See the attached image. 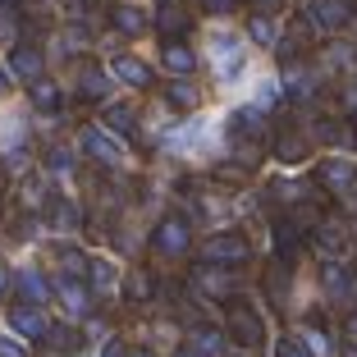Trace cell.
<instances>
[{"instance_id": "6da1fadb", "label": "cell", "mask_w": 357, "mask_h": 357, "mask_svg": "<svg viewBox=\"0 0 357 357\" xmlns=\"http://www.w3.org/2000/svg\"><path fill=\"white\" fill-rule=\"evenodd\" d=\"M225 335H229V344L243 348V353H261V348H266V321H261V312H257L252 303H243V298L225 303Z\"/></svg>"}, {"instance_id": "7a4b0ae2", "label": "cell", "mask_w": 357, "mask_h": 357, "mask_svg": "<svg viewBox=\"0 0 357 357\" xmlns=\"http://www.w3.org/2000/svg\"><path fill=\"white\" fill-rule=\"evenodd\" d=\"M234 275L225 271V266H211V261H202V266H192V289H197L202 298H215V303H234L238 298V289H234Z\"/></svg>"}, {"instance_id": "3957f363", "label": "cell", "mask_w": 357, "mask_h": 357, "mask_svg": "<svg viewBox=\"0 0 357 357\" xmlns=\"http://www.w3.org/2000/svg\"><path fill=\"white\" fill-rule=\"evenodd\" d=\"M151 248H156L160 257H183L192 248V225L183 220V215H165V220L151 229Z\"/></svg>"}, {"instance_id": "277c9868", "label": "cell", "mask_w": 357, "mask_h": 357, "mask_svg": "<svg viewBox=\"0 0 357 357\" xmlns=\"http://www.w3.org/2000/svg\"><path fill=\"white\" fill-rule=\"evenodd\" d=\"M206 261L211 266H243V261H252V243L243 234H215L206 243Z\"/></svg>"}, {"instance_id": "5b68a950", "label": "cell", "mask_w": 357, "mask_h": 357, "mask_svg": "<svg viewBox=\"0 0 357 357\" xmlns=\"http://www.w3.org/2000/svg\"><path fill=\"white\" fill-rule=\"evenodd\" d=\"M316 178H321L330 192L348 197V192L357 188V165H353V160H344V156H326L321 165H316Z\"/></svg>"}, {"instance_id": "8992f818", "label": "cell", "mask_w": 357, "mask_h": 357, "mask_svg": "<svg viewBox=\"0 0 357 357\" xmlns=\"http://www.w3.org/2000/svg\"><path fill=\"white\" fill-rule=\"evenodd\" d=\"M348 19H353L348 0H312V5H307V23H312V28H321V32L348 28Z\"/></svg>"}, {"instance_id": "52a82bcc", "label": "cell", "mask_w": 357, "mask_h": 357, "mask_svg": "<svg viewBox=\"0 0 357 357\" xmlns=\"http://www.w3.org/2000/svg\"><path fill=\"white\" fill-rule=\"evenodd\" d=\"M10 326L19 330L23 339H37V344H42L46 330H51V321L42 316V307H32V303H14V307H10Z\"/></svg>"}, {"instance_id": "ba28073f", "label": "cell", "mask_w": 357, "mask_h": 357, "mask_svg": "<svg viewBox=\"0 0 357 357\" xmlns=\"http://www.w3.org/2000/svg\"><path fill=\"white\" fill-rule=\"evenodd\" d=\"M307 238H312V243H316V252H326L330 261H339V257L348 252V229H344L339 220H321L312 234H307Z\"/></svg>"}, {"instance_id": "9c48e42d", "label": "cell", "mask_w": 357, "mask_h": 357, "mask_svg": "<svg viewBox=\"0 0 357 357\" xmlns=\"http://www.w3.org/2000/svg\"><path fill=\"white\" fill-rule=\"evenodd\" d=\"M10 78H19V83H37V78H42V51H37V46H14Z\"/></svg>"}, {"instance_id": "30bf717a", "label": "cell", "mask_w": 357, "mask_h": 357, "mask_svg": "<svg viewBox=\"0 0 357 357\" xmlns=\"http://www.w3.org/2000/svg\"><path fill=\"white\" fill-rule=\"evenodd\" d=\"M303 243H307V225L298 220V215H284V220H275V248H280V257H294Z\"/></svg>"}, {"instance_id": "8fae6325", "label": "cell", "mask_w": 357, "mask_h": 357, "mask_svg": "<svg viewBox=\"0 0 357 357\" xmlns=\"http://www.w3.org/2000/svg\"><path fill=\"white\" fill-rule=\"evenodd\" d=\"M110 28L124 32V37H137V32H147V14L137 10V5H110Z\"/></svg>"}, {"instance_id": "7c38bea8", "label": "cell", "mask_w": 357, "mask_h": 357, "mask_svg": "<svg viewBox=\"0 0 357 357\" xmlns=\"http://www.w3.org/2000/svg\"><path fill=\"white\" fill-rule=\"evenodd\" d=\"M83 151L92 160H105V165H119V160H124V151H119L115 142L101 133V128H87V133H83Z\"/></svg>"}, {"instance_id": "4fadbf2b", "label": "cell", "mask_w": 357, "mask_h": 357, "mask_svg": "<svg viewBox=\"0 0 357 357\" xmlns=\"http://www.w3.org/2000/svg\"><path fill=\"white\" fill-rule=\"evenodd\" d=\"M284 92L294 96V101H312V92H316V83L303 74V64H298V60L284 64Z\"/></svg>"}, {"instance_id": "5bb4252c", "label": "cell", "mask_w": 357, "mask_h": 357, "mask_svg": "<svg viewBox=\"0 0 357 357\" xmlns=\"http://www.w3.org/2000/svg\"><path fill=\"white\" fill-rule=\"evenodd\" d=\"M151 294H156V280H151L147 266H137V271L124 275V298H128V303H147Z\"/></svg>"}, {"instance_id": "9a60e30c", "label": "cell", "mask_w": 357, "mask_h": 357, "mask_svg": "<svg viewBox=\"0 0 357 357\" xmlns=\"http://www.w3.org/2000/svg\"><path fill=\"white\" fill-rule=\"evenodd\" d=\"M19 303H32V307H42L46 298H51V289H46V280H42V271H23L19 280Z\"/></svg>"}, {"instance_id": "2e32d148", "label": "cell", "mask_w": 357, "mask_h": 357, "mask_svg": "<svg viewBox=\"0 0 357 357\" xmlns=\"http://www.w3.org/2000/svg\"><path fill=\"white\" fill-rule=\"evenodd\" d=\"M115 74L124 78V83H133V87H151V64L137 60V55H119V60H115Z\"/></svg>"}, {"instance_id": "e0dca14e", "label": "cell", "mask_w": 357, "mask_h": 357, "mask_svg": "<svg viewBox=\"0 0 357 357\" xmlns=\"http://www.w3.org/2000/svg\"><path fill=\"white\" fill-rule=\"evenodd\" d=\"M101 124H105V128H115V133H133V128H137V105H128V101L105 105Z\"/></svg>"}, {"instance_id": "ac0fdd59", "label": "cell", "mask_w": 357, "mask_h": 357, "mask_svg": "<svg viewBox=\"0 0 357 357\" xmlns=\"http://www.w3.org/2000/svg\"><path fill=\"white\" fill-rule=\"evenodd\" d=\"M165 69L183 78V74H192V69H197V60H192V51L183 42H165Z\"/></svg>"}, {"instance_id": "d6986e66", "label": "cell", "mask_w": 357, "mask_h": 357, "mask_svg": "<svg viewBox=\"0 0 357 357\" xmlns=\"http://www.w3.org/2000/svg\"><path fill=\"white\" fill-rule=\"evenodd\" d=\"M321 275H326L330 298H348V294H353V275H348L339 261H326V271H321Z\"/></svg>"}, {"instance_id": "ffe728a7", "label": "cell", "mask_w": 357, "mask_h": 357, "mask_svg": "<svg viewBox=\"0 0 357 357\" xmlns=\"http://www.w3.org/2000/svg\"><path fill=\"white\" fill-rule=\"evenodd\" d=\"M160 96H165V105H169V110H178V115H188L192 105H197V92H192L188 83H169Z\"/></svg>"}, {"instance_id": "44dd1931", "label": "cell", "mask_w": 357, "mask_h": 357, "mask_svg": "<svg viewBox=\"0 0 357 357\" xmlns=\"http://www.w3.org/2000/svg\"><path fill=\"white\" fill-rule=\"evenodd\" d=\"M42 344L60 348V353H74V348L83 344V335H78L74 326H51V330H46V339H42Z\"/></svg>"}, {"instance_id": "7402d4cb", "label": "cell", "mask_w": 357, "mask_h": 357, "mask_svg": "<svg viewBox=\"0 0 357 357\" xmlns=\"http://www.w3.org/2000/svg\"><path fill=\"white\" fill-rule=\"evenodd\" d=\"M78 87H83L87 101H101V96H105V74H101V64H83V78H78Z\"/></svg>"}, {"instance_id": "603a6c76", "label": "cell", "mask_w": 357, "mask_h": 357, "mask_svg": "<svg viewBox=\"0 0 357 357\" xmlns=\"http://www.w3.org/2000/svg\"><path fill=\"white\" fill-rule=\"evenodd\" d=\"M28 96H32V105H37V110H55V105H60V87L46 83V78H37Z\"/></svg>"}, {"instance_id": "cb8c5ba5", "label": "cell", "mask_w": 357, "mask_h": 357, "mask_svg": "<svg viewBox=\"0 0 357 357\" xmlns=\"http://www.w3.org/2000/svg\"><path fill=\"white\" fill-rule=\"evenodd\" d=\"M192 348H197L202 357H220L225 353V335H215V330H192Z\"/></svg>"}, {"instance_id": "d4e9b609", "label": "cell", "mask_w": 357, "mask_h": 357, "mask_svg": "<svg viewBox=\"0 0 357 357\" xmlns=\"http://www.w3.org/2000/svg\"><path fill=\"white\" fill-rule=\"evenodd\" d=\"M307 156V142H298L294 133L289 137H280V142H275V160H284V165H298V160Z\"/></svg>"}, {"instance_id": "484cf974", "label": "cell", "mask_w": 357, "mask_h": 357, "mask_svg": "<svg viewBox=\"0 0 357 357\" xmlns=\"http://www.w3.org/2000/svg\"><path fill=\"white\" fill-rule=\"evenodd\" d=\"M248 37H252L257 46H275V23H271V14H252V23H248Z\"/></svg>"}, {"instance_id": "4316f807", "label": "cell", "mask_w": 357, "mask_h": 357, "mask_svg": "<svg viewBox=\"0 0 357 357\" xmlns=\"http://www.w3.org/2000/svg\"><path fill=\"white\" fill-rule=\"evenodd\" d=\"M51 225L55 229H78V206L74 202H51Z\"/></svg>"}, {"instance_id": "83f0119b", "label": "cell", "mask_w": 357, "mask_h": 357, "mask_svg": "<svg viewBox=\"0 0 357 357\" xmlns=\"http://www.w3.org/2000/svg\"><path fill=\"white\" fill-rule=\"evenodd\" d=\"M160 32H165L169 42L183 37V32H188V14H183V10H165V14H160Z\"/></svg>"}, {"instance_id": "f1b7e54d", "label": "cell", "mask_w": 357, "mask_h": 357, "mask_svg": "<svg viewBox=\"0 0 357 357\" xmlns=\"http://www.w3.org/2000/svg\"><path fill=\"white\" fill-rule=\"evenodd\" d=\"M321 142H330V147H339V142H353V128H344V124H335V119H321Z\"/></svg>"}, {"instance_id": "f546056e", "label": "cell", "mask_w": 357, "mask_h": 357, "mask_svg": "<svg viewBox=\"0 0 357 357\" xmlns=\"http://www.w3.org/2000/svg\"><path fill=\"white\" fill-rule=\"evenodd\" d=\"M275 357H312V348H307L303 339H294V335H284L280 344H275Z\"/></svg>"}, {"instance_id": "4dcf8cb0", "label": "cell", "mask_w": 357, "mask_h": 357, "mask_svg": "<svg viewBox=\"0 0 357 357\" xmlns=\"http://www.w3.org/2000/svg\"><path fill=\"white\" fill-rule=\"evenodd\" d=\"M60 303L69 307V312H83V307H87V294L78 289V284H64V289H60Z\"/></svg>"}, {"instance_id": "1f68e13d", "label": "cell", "mask_w": 357, "mask_h": 357, "mask_svg": "<svg viewBox=\"0 0 357 357\" xmlns=\"http://www.w3.org/2000/svg\"><path fill=\"white\" fill-rule=\"evenodd\" d=\"M87 275L96 280V289H105V284L115 280V266H110V261H96V266H87Z\"/></svg>"}, {"instance_id": "d6a6232c", "label": "cell", "mask_w": 357, "mask_h": 357, "mask_svg": "<svg viewBox=\"0 0 357 357\" xmlns=\"http://www.w3.org/2000/svg\"><path fill=\"white\" fill-rule=\"evenodd\" d=\"M238 5H243V0H202V10H206V14H234Z\"/></svg>"}, {"instance_id": "836d02e7", "label": "cell", "mask_w": 357, "mask_h": 357, "mask_svg": "<svg viewBox=\"0 0 357 357\" xmlns=\"http://www.w3.org/2000/svg\"><path fill=\"white\" fill-rule=\"evenodd\" d=\"M60 266H69V271H87V261H83V257H78V252H64V248H60Z\"/></svg>"}, {"instance_id": "e575fe53", "label": "cell", "mask_w": 357, "mask_h": 357, "mask_svg": "<svg viewBox=\"0 0 357 357\" xmlns=\"http://www.w3.org/2000/svg\"><path fill=\"white\" fill-rule=\"evenodd\" d=\"M271 105H275V87H271V83H266V87H261V92H257V110H271Z\"/></svg>"}, {"instance_id": "d590c367", "label": "cell", "mask_w": 357, "mask_h": 357, "mask_svg": "<svg viewBox=\"0 0 357 357\" xmlns=\"http://www.w3.org/2000/svg\"><path fill=\"white\" fill-rule=\"evenodd\" d=\"M46 165H51V169H64V165H69V151H60V147H55L51 156H46Z\"/></svg>"}, {"instance_id": "8d00e7d4", "label": "cell", "mask_w": 357, "mask_h": 357, "mask_svg": "<svg viewBox=\"0 0 357 357\" xmlns=\"http://www.w3.org/2000/svg\"><path fill=\"white\" fill-rule=\"evenodd\" d=\"M10 284H14V275H10V266H5V261H0V298H5V294H10Z\"/></svg>"}, {"instance_id": "74e56055", "label": "cell", "mask_w": 357, "mask_h": 357, "mask_svg": "<svg viewBox=\"0 0 357 357\" xmlns=\"http://www.w3.org/2000/svg\"><path fill=\"white\" fill-rule=\"evenodd\" d=\"M0 357H23V348L10 344V339H0Z\"/></svg>"}, {"instance_id": "f35d334b", "label": "cell", "mask_w": 357, "mask_h": 357, "mask_svg": "<svg viewBox=\"0 0 357 357\" xmlns=\"http://www.w3.org/2000/svg\"><path fill=\"white\" fill-rule=\"evenodd\" d=\"M174 357H202V353H197L192 344H183V348H174Z\"/></svg>"}, {"instance_id": "ab89813d", "label": "cell", "mask_w": 357, "mask_h": 357, "mask_svg": "<svg viewBox=\"0 0 357 357\" xmlns=\"http://www.w3.org/2000/svg\"><path fill=\"white\" fill-rule=\"evenodd\" d=\"M101 357H124V344H110V348H105Z\"/></svg>"}, {"instance_id": "60d3db41", "label": "cell", "mask_w": 357, "mask_h": 357, "mask_svg": "<svg viewBox=\"0 0 357 357\" xmlns=\"http://www.w3.org/2000/svg\"><path fill=\"white\" fill-rule=\"evenodd\" d=\"M5 87H10V74H5V69H0V92H5Z\"/></svg>"}, {"instance_id": "b9f144b4", "label": "cell", "mask_w": 357, "mask_h": 357, "mask_svg": "<svg viewBox=\"0 0 357 357\" xmlns=\"http://www.w3.org/2000/svg\"><path fill=\"white\" fill-rule=\"evenodd\" d=\"M257 5H261V10H275V5H280V0H257Z\"/></svg>"}, {"instance_id": "7bdbcfd3", "label": "cell", "mask_w": 357, "mask_h": 357, "mask_svg": "<svg viewBox=\"0 0 357 357\" xmlns=\"http://www.w3.org/2000/svg\"><path fill=\"white\" fill-rule=\"evenodd\" d=\"M124 357H151V353H124Z\"/></svg>"}, {"instance_id": "ee69618b", "label": "cell", "mask_w": 357, "mask_h": 357, "mask_svg": "<svg viewBox=\"0 0 357 357\" xmlns=\"http://www.w3.org/2000/svg\"><path fill=\"white\" fill-rule=\"evenodd\" d=\"M0 5H14V0H0Z\"/></svg>"}, {"instance_id": "f6af8a7d", "label": "cell", "mask_w": 357, "mask_h": 357, "mask_svg": "<svg viewBox=\"0 0 357 357\" xmlns=\"http://www.w3.org/2000/svg\"><path fill=\"white\" fill-rule=\"evenodd\" d=\"M353 137H357V124H353Z\"/></svg>"}]
</instances>
